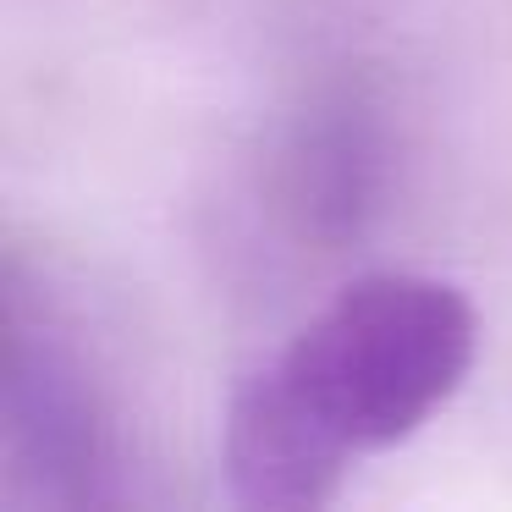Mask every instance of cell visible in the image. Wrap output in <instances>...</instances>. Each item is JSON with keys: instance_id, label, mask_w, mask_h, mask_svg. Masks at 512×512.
Here are the masks:
<instances>
[{"instance_id": "6da1fadb", "label": "cell", "mask_w": 512, "mask_h": 512, "mask_svg": "<svg viewBox=\"0 0 512 512\" xmlns=\"http://www.w3.org/2000/svg\"><path fill=\"white\" fill-rule=\"evenodd\" d=\"M479 314L463 287L419 270L347 281L276 358L232 391L221 468L237 507H325L347 468L408 441L463 391Z\"/></svg>"}, {"instance_id": "7a4b0ae2", "label": "cell", "mask_w": 512, "mask_h": 512, "mask_svg": "<svg viewBox=\"0 0 512 512\" xmlns=\"http://www.w3.org/2000/svg\"><path fill=\"white\" fill-rule=\"evenodd\" d=\"M6 501L17 507H111L127 496V446L111 397L72 347V331L6 270Z\"/></svg>"}, {"instance_id": "3957f363", "label": "cell", "mask_w": 512, "mask_h": 512, "mask_svg": "<svg viewBox=\"0 0 512 512\" xmlns=\"http://www.w3.org/2000/svg\"><path fill=\"white\" fill-rule=\"evenodd\" d=\"M391 138L364 89H320L287 116L265 155L259 199L298 248H347L386 199Z\"/></svg>"}]
</instances>
